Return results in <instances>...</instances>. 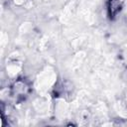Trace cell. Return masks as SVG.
I'll list each match as a JSON object with an SVG mask.
<instances>
[{
    "instance_id": "obj_1",
    "label": "cell",
    "mask_w": 127,
    "mask_h": 127,
    "mask_svg": "<svg viewBox=\"0 0 127 127\" xmlns=\"http://www.w3.org/2000/svg\"><path fill=\"white\" fill-rule=\"evenodd\" d=\"M122 6V1L121 0H110L109 1V6H108V11L110 17H114L121 9Z\"/></svg>"
}]
</instances>
